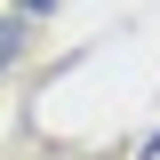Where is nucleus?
<instances>
[{
  "label": "nucleus",
  "instance_id": "nucleus-1",
  "mask_svg": "<svg viewBox=\"0 0 160 160\" xmlns=\"http://www.w3.org/2000/svg\"><path fill=\"white\" fill-rule=\"evenodd\" d=\"M16 48H24V24H0V72L16 64Z\"/></svg>",
  "mask_w": 160,
  "mask_h": 160
}]
</instances>
